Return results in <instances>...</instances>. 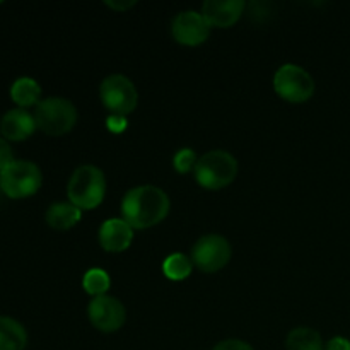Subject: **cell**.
I'll list each match as a JSON object with an SVG mask.
<instances>
[{
	"mask_svg": "<svg viewBox=\"0 0 350 350\" xmlns=\"http://www.w3.org/2000/svg\"><path fill=\"white\" fill-rule=\"evenodd\" d=\"M171 208L166 191L154 185L130 188L122 200V219L133 229H149L163 222Z\"/></svg>",
	"mask_w": 350,
	"mask_h": 350,
	"instance_id": "cell-1",
	"label": "cell"
},
{
	"mask_svg": "<svg viewBox=\"0 0 350 350\" xmlns=\"http://www.w3.org/2000/svg\"><path fill=\"white\" fill-rule=\"evenodd\" d=\"M106 195V176L94 164H82L72 173L67 183V197L70 204L81 211H92Z\"/></svg>",
	"mask_w": 350,
	"mask_h": 350,
	"instance_id": "cell-2",
	"label": "cell"
},
{
	"mask_svg": "<svg viewBox=\"0 0 350 350\" xmlns=\"http://www.w3.org/2000/svg\"><path fill=\"white\" fill-rule=\"evenodd\" d=\"M193 173L197 183L205 190H222L238 176V161L228 150H208L198 157Z\"/></svg>",
	"mask_w": 350,
	"mask_h": 350,
	"instance_id": "cell-3",
	"label": "cell"
},
{
	"mask_svg": "<svg viewBox=\"0 0 350 350\" xmlns=\"http://www.w3.org/2000/svg\"><path fill=\"white\" fill-rule=\"evenodd\" d=\"M34 122L46 135L60 137L70 132L77 123V108L74 103L60 96L44 98L34 106Z\"/></svg>",
	"mask_w": 350,
	"mask_h": 350,
	"instance_id": "cell-4",
	"label": "cell"
},
{
	"mask_svg": "<svg viewBox=\"0 0 350 350\" xmlns=\"http://www.w3.org/2000/svg\"><path fill=\"white\" fill-rule=\"evenodd\" d=\"M43 183L40 166L33 161L14 159L0 171V188L10 198H26L36 193Z\"/></svg>",
	"mask_w": 350,
	"mask_h": 350,
	"instance_id": "cell-5",
	"label": "cell"
},
{
	"mask_svg": "<svg viewBox=\"0 0 350 350\" xmlns=\"http://www.w3.org/2000/svg\"><path fill=\"white\" fill-rule=\"evenodd\" d=\"M99 98L109 115L126 116L139 105V92L132 79L123 74L108 75L99 85Z\"/></svg>",
	"mask_w": 350,
	"mask_h": 350,
	"instance_id": "cell-6",
	"label": "cell"
},
{
	"mask_svg": "<svg viewBox=\"0 0 350 350\" xmlns=\"http://www.w3.org/2000/svg\"><path fill=\"white\" fill-rule=\"evenodd\" d=\"M273 89L286 101L304 103L314 94V79L301 65L284 64L273 75Z\"/></svg>",
	"mask_w": 350,
	"mask_h": 350,
	"instance_id": "cell-7",
	"label": "cell"
},
{
	"mask_svg": "<svg viewBox=\"0 0 350 350\" xmlns=\"http://www.w3.org/2000/svg\"><path fill=\"white\" fill-rule=\"evenodd\" d=\"M231 243L221 234H205L191 248V262L198 270L214 273L231 262Z\"/></svg>",
	"mask_w": 350,
	"mask_h": 350,
	"instance_id": "cell-8",
	"label": "cell"
},
{
	"mask_svg": "<svg viewBox=\"0 0 350 350\" xmlns=\"http://www.w3.org/2000/svg\"><path fill=\"white\" fill-rule=\"evenodd\" d=\"M88 317L96 330L103 334H113L125 325L126 310L122 301L105 294V296L92 297L88 306Z\"/></svg>",
	"mask_w": 350,
	"mask_h": 350,
	"instance_id": "cell-9",
	"label": "cell"
},
{
	"mask_svg": "<svg viewBox=\"0 0 350 350\" xmlns=\"http://www.w3.org/2000/svg\"><path fill=\"white\" fill-rule=\"evenodd\" d=\"M211 24L197 10H183L176 14L171 23V34L174 41L183 46H198L205 43L211 36Z\"/></svg>",
	"mask_w": 350,
	"mask_h": 350,
	"instance_id": "cell-10",
	"label": "cell"
},
{
	"mask_svg": "<svg viewBox=\"0 0 350 350\" xmlns=\"http://www.w3.org/2000/svg\"><path fill=\"white\" fill-rule=\"evenodd\" d=\"M246 3L243 0H205L202 3V16L212 27H231L241 19Z\"/></svg>",
	"mask_w": 350,
	"mask_h": 350,
	"instance_id": "cell-11",
	"label": "cell"
},
{
	"mask_svg": "<svg viewBox=\"0 0 350 350\" xmlns=\"http://www.w3.org/2000/svg\"><path fill=\"white\" fill-rule=\"evenodd\" d=\"M135 229L122 217L108 219L99 228V245L105 252L122 253L130 248Z\"/></svg>",
	"mask_w": 350,
	"mask_h": 350,
	"instance_id": "cell-12",
	"label": "cell"
},
{
	"mask_svg": "<svg viewBox=\"0 0 350 350\" xmlns=\"http://www.w3.org/2000/svg\"><path fill=\"white\" fill-rule=\"evenodd\" d=\"M33 113L24 108H12L0 118V133L5 140H26L36 130Z\"/></svg>",
	"mask_w": 350,
	"mask_h": 350,
	"instance_id": "cell-13",
	"label": "cell"
},
{
	"mask_svg": "<svg viewBox=\"0 0 350 350\" xmlns=\"http://www.w3.org/2000/svg\"><path fill=\"white\" fill-rule=\"evenodd\" d=\"M46 224L55 231H68L82 219V211L70 202H55L48 207Z\"/></svg>",
	"mask_w": 350,
	"mask_h": 350,
	"instance_id": "cell-14",
	"label": "cell"
},
{
	"mask_svg": "<svg viewBox=\"0 0 350 350\" xmlns=\"http://www.w3.org/2000/svg\"><path fill=\"white\" fill-rule=\"evenodd\" d=\"M27 345V332L16 318L0 314V350H24Z\"/></svg>",
	"mask_w": 350,
	"mask_h": 350,
	"instance_id": "cell-15",
	"label": "cell"
},
{
	"mask_svg": "<svg viewBox=\"0 0 350 350\" xmlns=\"http://www.w3.org/2000/svg\"><path fill=\"white\" fill-rule=\"evenodd\" d=\"M10 98L16 103L17 108H29L36 106L41 101V85L33 77H19L10 85Z\"/></svg>",
	"mask_w": 350,
	"mask_h": 350,
	"instance_id": "cell-16",
	"label": "cell"
},
{
	"mask_svg": "<svg viewBox=\"0 0 350 350\" xmlns=\"http://www.w3.org/2000/svg\"><path fill=\"white\" fill-rule=\"evenodd\" d=\"M287 350H325L321 335L310 327H297L287 334Z\"/></svg>",
	"mask_w": 350,
	"mask_h": 350,
	"instance_id": "cell-17",
	"label": "cell"
},
{
	"mask_svg": "<svg viewBox=\"0 0 350 350\" xmlns=\"http://www.w3.org/2000/svg\"><path fill=\"white\" fill-rule=\"evenodd\" d=\"M191 270H193L191 256L185 255V253H171L163 262V273L174 282L188 279L191 275Z\"/></svg>",
	"mask_w": 350,
	"mask_h": 350,
	"instance_id": "cell-18",
	"label": "cell"
},
{
	"mask_svg": "<svg viewBox=\"0 0 350 350\" xmlns=\"http://www.w3.org/2000/svg\"><path fill=\"white\" fill-rule=\"evenodd\" d=\"M82 287L92 297L105 296V294H108L109 287H111L109 273L105 269H98V267L89 269L82 277Z\"/></svg>",
	"mask_w": 350,
	"mask_h": 350,
	"instance_id": "cell-19",
	"label": "cell"
},
{
	"mask_svg": "<svg viewBox=\"0 0 350 350\" xmlns=\"http://www.w3.org/2000/svg\"><path fill=\"white\" fill-rule=\"evenodd\" d=\"M197 161L198 157L197 154H195V150L190 149V147H183V149H180L176 154H174L173 166L180 174H187L195 170Z\"/></svg>",
	"mask_w": 350,
	"mask_h": 350,
	"instance_id": "cell-20",
	"label": "cell"
},
{
	"mask_svg": "<svg viewBox=\"0 0 350 350\" xmlns=\"http://www.w3.org/2000/svg\"><path fill=\"white\" fill-rule=\"evenodd\" d=\"M212 350H255L248 342L239 340V338H228V340L219 342Z\"/></svg>",
	"mask_w": 350,
	"mask_h": 350,
	"instance_id": "cell-21",
	"label": "cell"
},
{
	"mask_svg": "<svg viewBox=\"0 0 350 350\" xmlns=\"http://www.w3.org/2000/svg\"><path fill=\"white\" fill-rule=\"evenodd\" d=\"M14 161L12 147H10L9 140H5L3 137H0V171L5 166H9Z\"/></svg>",
	"mask_w": 350,
	"mask_h": 350,
	"instance_id": "cell-22",
	"label": "cell"
},
{
	"mask_svg": "<svg viewBox=\"0 0 350 350\" xmlns=\"http://www.w3.org/2000/svg\"><path fill=\"white\" fill-rule=\"evenodd\" d=\"M106 126H108L111 132L120 133L125 130L126 126V120L125 116H120V115H109L108 120H106Z\"/></svg>",
	"mask_w": 350,
	"mask_h": 350,
	"instance_id": "cell-23",
	"label": "cell"
},
{
	"mask_svg": "<svg viewBox=\"0 0 350 350\" xmlns=\"http://www.w3.org/2000/svg\"><path fill=\"white\" fill-rule=\"evenodd\" d=\"M135 0H106L105 5L108 7V9L111 10H116V12H126L129 9H132L133 5H135Z\"/></svg>",
	"mask_w": 350,
	"mask_h": 350,
	"instance_id": "cell-24",
	"label": "cell"
},
{
	"mask_svg": "<svg viewBox=\"0 0 350 350\" xmlns=\"http://www.w3.org/2000/svg\"><path fill=\"white\" fill-rule=\"evenodd\" d=\"M325 350H350V340L345 337H334L327 342Z\"/></svg>",
	"mask_w": 350,
	"mask_h": 350,
	"instance_id": "cell-25",
	"label": "cell"
}]
</instances>
